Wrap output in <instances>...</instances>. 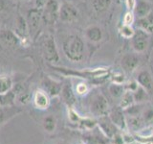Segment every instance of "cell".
Masks as SVG:
<instances>
[{
    "instance_id": "cell-1",
    "label": "cell",
    "mask_w": 153,
    "mask_h": 144,
    "mask_svg": "<svg viewBox=\"0 0 153 144\" xmlns=\"http://www.w3.org/2000/svg\"><path fill=\"white\" fill-rule=\"evenodd\" d=\"M50 67L56 71L57 73L67 77H75V78H81L84 80H100L109 77L111 74L110 67H97V68H86V69H71L67 67L56 66L50 64Z\"/></svg>"
},
{
    "instance_id": "cell-2",
    "label": "cell",
    "mask_w": 153,
    "mask_h": 144,
    "mask_svg": "<svg viewBox=\"0 0 153 144\" xmlns=\"http://www.w3.org/2000/svg\"><path fill=\"white\" fill-rule=\"evenodd\" d=\"M62 51L65 57L73 62H80L85 57V42L76 34L68 35L62 42Z\"/></svg>"
},
{
    "instance_id": "cell-3",
    "label": "cell",
    "mask_w": 153,
    "mask_h": 144,
    "mask_svg": "<svg viewBox=\"0 0 153 144\" xmlns=\"http://www.w3.org/2000/svg\"><path fill=\"white\" fill-rule=\"evenodd\" d=\"M41 53L47 62L56 65L59 62L60 57L57 49L55 38L51 35H46L41 41Z\"/></svg>"
},
{
    "instance_id": "cell-4",
    "label": "cell",
    "mask_w": 153,
    "mask_h": 144,
    "mask_svg": "<svg viewBox=\"0 0 153 144\" xmlns=\"http://www.w3.org/2000/svg\"><path fill=\"white\" fill-rule=\"evenodd\" d=\"M90 112L96 117H104L107 116L110 108L109 103L106 97L102 93H97L91 98L90 102Z\"/></svg>"
},
{
    "instance_id": "cell-5",
    "label": "cell",
    "mask_w": 153,
    "mask_h": 144,
    "mask_svg": "<svg viewBox=\"0 0 153 144\" xmlns=\"http://www.w3.org/2000/svg\"><path fill=\"white\" fill-rule=\"evenodd\" d=\"M130 45L134 52L143 54L148 49L150 43V35L141 29H135V34L130 38Z\"/></svg>"
},
{
    "instance_id": "cell-6",
    "label": "cell",
    "mask_w": 153,
    "mask_h": 144,
    "mask_svg": "<svg viewBox=\"0 0 153 144\" xmlns=\"http://www.w3.org/2000/svg\"><path fill=\"white\" fill-rule=\"evenodd\" d=\"M136 52H128L124 53L120 59V65H121L123 73L132 74L135 72L141 64V58Z\"/></svg>"
},
{
    "instance_id": "cell-7",
    "label": "cell",
    "mask_w": 153,
    "mask_h": 144,
    "mask_svg": "<svg viewBox=\"0 0 153 144\" xmlns=\"http://www.w3.org/2000/svg\"><path fill=\"white\" fill-rule=\"evenodd\" d=\"M60 3L57 0H48L46 5L41 10L42 20L48 25L55 24L59 19Z\"/></svg>"
},
{
    "instance_id": "cell-8",
    "label": "cell",
    "mask_w": 153,
    "mask_h": 144,
    "mask_svg": "<svg viewBox=\"0 0 153 144\" xmlns=\"http://www.w3.org/2000/svg\"><path fill=\"white\" fill-rule=\"evenodd\" d=\"M79 12L73 4L63 2L60 4L59 19L64 23H74L79 19Z\"/></svg>"
},
{
    "instance_id": "cell-9",
    "label": "cell",
    "mask_w": 153,
    "mask_h": 144,
    "mask_svg": "<svg viewBox=\"0 0 153 144\" xmlns=\"http://www.w3.org/2000/svg\"><path fill=\"white\" fill-rule=\"evenodd\" d=\"M26 20H27L30 36H36L37 34V31L40 28L41 22L43 21L41 10H38L36 8L32 9L28 14V17L26 18Z\"/></svg>"
},
{
    "instance_id": "cell-10",
    "label": "cell",
    "mask_w": 153,
    "mask_h": 144,
    "mask_svg": "<svg viewBox=\"0 0 153 144\" xmlns=\"http://www.w3.org/2000/svg\"><path fill=\"white\" fill-rule=\"evenodd\" d=\"M84 37L89 42L93 44L100 43L104 38V31L100 25L91 24L87 26L84 30Z\"/></svg>"
},
{
    "instance_id": "cell-11",
    "label": "cell",
    "mask_w": 153,
    "mask_h": 144,
    "mask_svg": "<svg viewBox=\"0 0 153 144\" xmlns=\"http://www.w3.org/2000/svg\"><path fill=\"white\" fill-rule=\"evenodd\" d=\"M42 89L46 91L50 97H56L60 95L61 88L63 84L59 81H56L55 79L51 78L50 76H46L42 80Z\"/></svg>"
},
{
    "instance_id": "cell-12",
    "label": "cell",
    "mask_w": 153,
    "mask_h": 144,
    "mask_svg": "<svg viewBox=\"0 0 153 144\" xmlns=\"http://www.w3.org/2000/svg\"><path fill=\"white\" fill-rule=\"evenodd\" d=\"M135 80L139 86L145 88L148 93H153V75L148 69H141L138 71Z\"/></svg>"
},
{
    "instance_id": "cell-13",
    "label": "cell",
    "mask_w": 153,
    "mask_h": 144,
    "mask_svg": "<svg viewBox=\"0 0 153 144\" xmlns=\"http://www.w3.org/2000/svg\"><path fill=\"white\" fill-rule=\"evenodd\" d=\"M32 101L33 106L40 110H47L51 105V97L42 88H38L33 93Z\"/></svg>"
},
{
    "instance_id": "cell-14",
    "label": "cell",
    "mask_w": 153,
    "mask_h": 144,
    "mask_svg": "<svg viewBox=\"0 0 153 144\" xmlns=\"http://www.w3.org/2000/svg\"><path fill=\"white\" fill-rule=\"evenodd\" d=\"M14 33L16 34L19 38L20 43L23 40V42L29 40L30 38V33H29V28L26 18H24L22 16L18 14L16 19V29H14Z\"/></svg>"
},
{
    "instance_id": "cell-15",
    "label": "cell",
    "mask_w": 153,
    "mask_h": 144,
    "mask_svg": "<svg viewBox=\"0 0 153 144\" xmlns=\"http://www.w3.org/2000/svg\"><path fill=\"white\" fill-rule=\"evenodd\" d=\"M60 97L62 101L68 106V108H73L76 102V94L72 86L71 83H67L62 86Z\"/></svg>"
},
{
    "instance_id": "cell-16",
    "label": "cell",
    "mask_w": 153,
    "mask_h": 144,
    "mask_svg": "<svg viewBox=\"0 0 153 144\" xmlns=\"http://www.w3.org/2000/svg\"><path fill=\"white\" fill-rule=\"evenodd\" d=\"M22 110L16 107L14 105L13 106H0V127L6 124L9 120H11L13 117H14L18 113H20Z\"/></svg>"
},
{
    "instance_id": "cell-17",
    "label": "cell",
    "mask_w": 153,
    "mask_h": 144,
    "mask_svg": "<svg viewBox=\"0 0 153 144\" xmlns=\"http://www.w3.org/2000/svg\"><path fill=\"white\" fill-rule=\"evenodd\" d=\"M110 120L112 123L120 129H126V118L124 116V110L120 107H117L113 110H110L108 113Z\"/></svg>"
},
{
    "instance_id": "cell-18",
    "label": "cell",
    "mask_w": 153,
    "mask_h": 144,
    "mask_svg": "<svg viewBox=\"0 0 153 144\" xmlns=\"http://www.w3.org/2000/svg\"><path fill=\"white\" fill-rule=\"evenodd\" d=\"M153 11V4L149 0H137L135 9H134V14L136 19L146 16Z\"/></svg>"
},
{
    "instance_id": "cell-19",
    "label": "cell",
    "mask_w": 153,
    "mask_h": 144,
    "mask_svg": "<svg viewBox=\"0 0 153 144\" xmlns=\"http://www.w3.org/2000/svg\"><path fill=\"white\" fill-rule=\"evenodd\" d=\"M0 41L9 47L16 46L20 43L19 38L13 31L11 30H2L0 31Z\"/></svg>"
},
{
    "instance_id": "cell-20",
    "label": "cell",
    "mask_w": 153,
    "mask_h": 144,
    "mask_svg": "<svg viewBox=\"0 0 153 144\" xmlns=\"http://www.w3.org/2000/svg\"><path fill=\"white\" fill-rule=\"evenodd\" d=\"M135 22L138 29H141L149 35H153V11L145 17L136 19Z\"/></svg>"
},
{
    "instance_id": "cell-21",
    "label": "cell",
    "mask_w": 153,
    "mask_h": 144,
    "mask_svg": "<svg viewBox=\"0 0 153 144\" xmlns=\"http://www.w3.org/2000/svg\"><path fill=\"white\" fill-rule=\"evenodd\" d=\"M113 0H90L92 10L96 14H103L111 7Z\"/></svg>"
},
{
    "instance_id": "cell-22",
    "label": "cell",
    "mask_w": 153,
    "mask_h": 144,
    "mask_svg": "<svg viewBox=\"0 0 153 144\" xmlns=\"http://www.w3.org/2000/svg\"><path fill=\"white\" fill-rule=\"evenodd\" d=\"M32 97H33V94L30 92V90L28 88H25L24 86L16 88V102H17L18 104L27 105L32 100Z\"/></svg>"
},
{
    "instance_id": "cell-23",
    "label": "cell",
    "mask_w": 153,
    "mask_h": 144,
    "mask_svg": "<svg viewBox=\"0 0 153 144\" xmlns=\"http://www.w3.org/2000/svg\"><path fill=\"white\" fill-rule=\"evenodd\" d=\"M56 126H57L56 118L52 114L47 115L42 120V127L44 129V131L48 134L54 133L56 129Z\"/></svg>"
},
{
    "instance_id": "cell-24",
    "label": "cell",
    "mask_w": 153,
    "mask_h": 144,
    "mask_svg": "<svg viewBox=\"0 0 153 144\" xmlns=\"http://www.w3.org/2000/svg\"><path fill=\"white\" fill-rule=\"evenodd\" d=\"M133 104H135L133 92H132V91H129V90L126 89V91H124L123 94L122 95L121 99H120L119 107L121 109H123V110H126L127 108H129Z\"/></svg>"
},
{
    "instance_id": "cell-25",
    "label": "cell",
    "mask_w": 153,
    "mask_h": 144,
    "mask_svg": "<svg viewBox=\"0 0 153 144\" xmlns=\"http://www.w3.org/2000/svg\"><path fill=\"white\" fill-rule=\"evenodd\" d=\"M108 91H109V94L111 95L113 98L120 100L122 97V95L123 94V92L126 91V88H124V85H119V84L112 83L108 86Z\"/></svg>"
},
{
    "instance_id": "cell-26",
    "label": "cell",
    "mask_w": 153,
    "mask_h": 144,
    "mask_svg": "<svg viewBox=\"0 0 153 144\" xmlns=\"http://www.w3.org/2000/svg\"><path fill=\"white\" fill-rule=\"evenodd\" d=\"M100 127L102 129V131L105 134V136H108L109 138H112L115 134H116V129L117 127L112 123V121L109 118V121H102L100 123Z\"/></svg>"
},
{
    "instance_id": "cell-27",
    "label": "cell",
    "mask_w": 153,
    "mask_h": 144,
    "mask_svg": "<svg viewBox=\"0 0 153 144\" xmlns=\"http://www.w3.org/2000/svg\"><path fill=\"white\" fill-rule=\"evenodd\" d=\"M13 88V81L10 76H0V94H4Z\"/></svg>"
},
{
    "instance_id": "cell-28",
    "label": "cell",
    "mask_w": 153,
    "mask_h": 144,
    "mask_svg": "<svg viewBox=\"0 0 153 144\" xmlns=\"http://www.w3.org/2000/svg\"><path fill=\"white\" fill-rule=\"evenodd\" d=\"M118 32H119V35L123 38L130 40L134 34H135V29L133 28L132 25H126V24L122 23L118 29Z\"/></svg>"
},
{
    "instance_id": "cell-29",
    "label": "cell",
    "mask_w": 153,
    "mask_h": 144,
    "mask_svg": "<svg viewBox=\"0 0 153 144\" xmlns=\"http://www.w3.org/2000/svg\"><path fill=\"white\" fill-rule=\"evenodd\" d=\"M148 94L149 93H148L145 88H143L142 86H139V88L135 91H133V96H134V100H135V103H141L147 100Z\"/></svg>"
},
{
    "instance_id": "cell-30",
    "label": "cell",
    "mask_w": 153,
    "mask_h": 144,
    "mask_svg": "<svg viewBox=\"0 0 153 144\" xmlns=\"http://www.w3.org/2000/svg\"><path fill=\"white\" fill-rule=\"evenodd\" d=\"M109 77H111V82L115 84H119V85H124L126 84V75L124 73L121 71L115 72L114 74H110Z\"/></svg>"
},
{
    "instance_id": "cell-31",
    "label": "cell",
    "mask_w": 153,
    "mask_h": 144,
    "mask_svg": "<svg viewBox=\"0 0 153 144\" xmlns=\"http://www.w3.org/2000/svg\"><path fill=\"white\" fill-rule=\"evenodd\" d=\"M135 21H136V17L132 11H127L126 14H124V16H123V24L133 26V24Z\"/></svg>"
},
{
    "instance_id": "cell-32",
    "label": "cell",
    "mask_w": 153,
    "mask_h": 144,
    "mask_svg": "<svg viewBox=\"0 0 153 144\" xmlns=\"http://www.w3.org/2000/svg\"><path fill=\"white\" fill-rule=\"evenodd\" d=\"M88 91H89V88H88V85L86 83H79L76 86L75 92L76 95L83 96L85 94H87Z\"/></svg>"
},
{
    "instance_id": "cell-33",
    "label": "cell",
    "mask_w": 153,
    "mask_h": 144,
    "mask_svg": "<svg viewBox=\"0 0 153 144\" xmlns=\"http://www.w3.org/2000/svg\"><path fill=\"white\" fill-rule=\"evenodd\" d=\"M79 123L80 124V126H82L84 129H93L97 122L92 118L85 117V118H80Z\"/></svg>"
},
{
    "instance_id": "cell-34",
    "label": "cell",
    "mask_w": 153,
    "mask_h": 144,
    "mask_svg": "<svg viewBox=\"0 0 153 144\" xmlns=\"http://www.w3.org/2000/svg\"><path fill=\"white\" fill-rule=\"evenodd\" d=\"M68 118L70 120V122H72V123H79L81 117L79 115V113L74 110V108H69Z\"/></svg>"
},
{
    "instance_id": "cell-35",
    "label": "cell",
    "mask_w": 153,
    "mask_h": 144,
    "mask_svg": "<svg viewBox=\"0 0 153 144\" xmlns=\"http://www.w3.org/2000/svg\"><path fill=\"white\" fill-rule=\"evenodd\" d=\"M48 0H32V2L33 4V8L38 9V10H42L43 7L45 6Z\"/></svg>"
},
{
    "instance_id": "cell-36",
    "label": "cell",
    "mask_w": 153,
    "mask_h": 144,
    "mask_svg": "<svg viewBox=\"0 0 153 144\" xmlns=\"http://www.w3.org/2000/svg\"><path fill=\"white\" fill-rule=\"evenodd\" d=\"M137 3V0H126V6L127 8V11H134Z\"/></svg>"
},
{
    "instance_id": "cell-37",
    "label": "cell",
    "mask_w": 153,
    "mask_h": 144,
    "mask_svg": "<svg viewBox=\"0 0 153 144\" xmlns=\"http://www.w3.org/2000/svg\"><path fill=\"white\" fill-rule=\"evenodd\" d=\"M9 9V3L6 0H0V13L7 11Z\"/></svg>"
},
{
    "instance_id": "cell-38",
    "label": "cell",
    "mask_w": 153,
    "mask_h": 144,
    "mask_svg": "<svg viewBox=\"0 0 153 144\" xmlns=\"http://www.w3.org/2000/svg\"><path fill=\"white\" fill-rule=\"evenodd\" d=\"M127 144H138V143H136V142H133V141H131V142H128Z\"/></svg>"
},
{
    "instance_id": "cell-39",
    "label": "cell",
    "mask_w": 153,
    "mask_h": 144,
    "mask_svg": "<svg viewBox=\"0 0 153 144\" xmlns=\"http://www.w3.org/2000/svg\"><path fill=\"white\" fill-rule=\"evenodd\" d=\"M13 1H17V2H20V1H23V0H13Z\"/></svg>"
},
{
    "instance_id": "cell-40",
    "label": "cell",
    "mask_w": 153,
    "mask_h": 144,
    "mask_svg": "<svg viewBox=\"0 0 153 144\" xmlns=\"http://www.w3.org/2000/svg\"><path fill=\"white\" fill-rule=\"evenodd\" d=\"M0 25H1V19H0Z\"/></svg>"
},
{
    "instance_id": "cell-41",
    "label": "cell",
    "mask_w": 153,
    "mask_h": 144,
    "mask_svg": "<svg viewBox=\"0 0 153 144\" xmlns=\"http://www.w3.org/2000/svg\"><path fill=\"white\" fill-rule=\"evenodd\" d=\"M57 144H64V143H57Z\"/></svg>"
},
{
    "instance_id": "cell-42",
    "label": "cell",
    "mask_w": 153,
    "mask_h": 144,
    "mask_svg": "<svg viewBox=\"0 0 153 144\" xmlns=\"http://www.w3.org/2000/svg\"><path fill=\"white\" fill-rule=\"evenodd\" d=\"M79 144H85V143H83V142H82V143H79Z\"/></svg>"
},
{
    "instance_id": "cell-43",
    "label": "cell",
    "mask_w": 153,
    "mask_h": 144,
    "mask_svg": "<svg viewBox=\"0 0 153 144\" xmlns=\"http://www.w3.org/2000/svg\"><path fill=\"white\" fill-rule=\"evenodd\" d=\"M83 1H86V0H83Z\"/></svg>"
},
{
    "instance_id": "cell-44",
    "label": "cell",
    "mask_w": 153,
    "mask_h": 144,
    "mask_svg": "<svg viewBox=\"0 0 153 144\" xmlns=\"http://www.w3.org/2000/svg\"><path fill=\"white\" fill-rule=\"evenodd\" d=\"M152 75H153V72H152Z\"/></svg>"
}]
</instances>
